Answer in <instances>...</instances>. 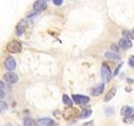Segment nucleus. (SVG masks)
<instances>
[{"label": "nucleus", "mask_w": 134, "mask_h": 126, "mask_svg": "<svg viewBox=\"0 0 134 126\" xmlns=\"http://www.w3.org/2000/svg\"><path fill=\"white\" fill-rule=\"evenodd\" d=\"M79 113L80 112L78 108L70 107L64 109V111L62 113V116L65 120H71L75 119V117H77Z\"/></svg>", "instance_id": "obj_1"}, {"label": "nucleus", "mask_w": 134, "mask_h": 126, "mask_svg": "<svg viewBox=\"0 0 134 126\" xmlns=\"http://www.w3.org/2000/svg\"><path fill=\"white\" fill-rule=\"evenodd\" d=\"M7 50L10 53H19L22 51V45L19 41H10L7 45Z\"/></svg>", "instance_id": "obj_2"}, {"label": "nucleus", "mask_w": 134, "mask_h": 126, "mask_svg": "<svg viewBox=\"0 0 134 126\" xmlns=\"http://www.w3.org/2000/svg\"><path fill=\"white\" fill-rule=\"evenodd\" d=\"M3 79H4V81H6L8 83L14 84V83L18 82L19 77L14 72H13V71H9V72H7V73H5L3 75Z\"/></svg>", "instance_id": "obj_3"}, {"label": "nucleus", "mask_w": 134, "mask_h": 126, "mask_svg": "<svg viewBox=\"0 0 134 126\" xmlns=\"http://www.w3.org/2000/svg\"><path fill=\"white\" fill-rule=\"evenodd\" d=\"M102 77L106 82H110L111 78V71L109 66L106 64H103L102 66Z\"/></svg>", "instance_id": "obj_4"}, {"label": "nucleus", "mask_w": 134, "mask_h": 126, "mask_svg": "<svg viewBox=\"0 0 134 126\" xmlns=\"http://www.w3.org/2000/svg\"><path fill=\"white\" fill-rule=\"evenodd\" d=\"M4 67L8 70V71H14L16 68V61L15 59L12 56H8L5 59L4 61Z\"/></svg>", "instance_id": "obj_5"}, {"label": "nucleus", "mask_w": 134, "mask_h": 126, "mask_svg": "<svg viewBox=\"0 0 134 126\" xmlns=\"http://www.w3.org/2000/svg\"><path fill=\"white\" fill-rule=\"evenodd\" d=\"M73 101L76 104H85L90 101V98L87 96L79 95V94H73L72 95Z\"/></svg>", "instance_id": "obj_6"}, {"label": "nucleus", "mask_w": 134, "mask_h": 126, "mask_svg": "<svg viewBox=\"0 0 134 126\" xmlns=\"http://www.w3.org/2000/svg\"><path fill=\"white\" fill-rule=\"evenodd\" d=\"M33 8L36 12H42L47 8V3L44 0H37L34 3Z\"/></svg>", "instance_id": "obj_7"}, {"label": "nucleus", "mask_w": 134, "mask_h": 126, "mask_svg": "<svg viewBox=\"0 0 134 126\" xmlns=\"http://www.w3.org/2000/svg\"><path fill=\"white\" fill-rule=\"evenodd\" d=\"M118 45H119V47L122 50H129L132 47V43L129 39H127V38H121V39L119 40Z\"/></svg>", "instance_id": "obj_8"}, {"label": "nucleus", "mask_w": 134, "mask_h": 126, "mask_svg": "<svg viewBox=\"0 0 134 126\" xmlns=\"http://www.w3.org/2000/svg\"><path fill=\"white\" fill-rule=\"evenodd\" d=\"M104 88H105V84L103 82L100 83L91 91V94L92 96H99L103 92Z\"/></svg>", "instance_id": "obj_9"}, {"label": "nucleus", "mask_w": 134, "mask_h": 126, "mask_svg": "<svg viewBox=\"0 0 134 126\" xmlns=\"http://www.w3.org/2000/svg\"><path fill=\"white\" fill-rule=\"evenodd\" d=\"M28 26V23L27 20L25 19H22L20 22L17 24V35H21L23 34V32L24 31V29H26V27Z\"/></svg>", "instance_id": "obj_10"}, {"label": "nucleus", "mask_w": 134, "mask_h": 126, "mask_svg": "<svg viewBox=\"0 0 134 126\" xmlns=\"http://www.w3.org/2000/svg\"><path fill=\"white\" fill-rule=\"evenodd\" d=\"M116 93V87H112L111 89H110L107 93L105 96V102H109V101H111L113 98L115 97Z\"/></svg>", "instance_id": "obj_11"}, {"label": "nucleus", "mask_w": 134, "mask_h": 126, "mask_svg": "<svg viewBox=\"0 0 134 126\" xmlns=\"http://www.w3.org/2000/svg\"><path fill=\"white\" fill-rule=\"evenodd\" d=\"M133 112H134V109L130 106H124L121 109V114L126 117L131 115Z\"/></svg>", "instance_id": "obj_12"}, {"label": "nucleus", "mask_w": 134, "mask_h": 126, "mask_svg": "<svg viewBox=\"0 0 134 126\" xmlns=\"http://www.w3.org/2000/svg\"><path fill=\"white\" fill-rule=\"evenodd\" d=\"M105 57L109 59V60H113V61H119L121 60V56L118 54L113 53V52H107L105 54Z\"/></svg>", "instance_id": "obj_13"}, {"label": "nucleus", "mask_w": 134, "mask_h": 126, "mask_svg": "<svg viewBox=\"0 0 134 126\" xmlns=\"http://www.w3.org/2000/svg\"><path fill=\"white\" fill-rule=\"evenodd\" d=\"M92 113V110L91 109H84V110L81 113H79V117L81 118V119H86V118H89Z\"/></svg>", "instance_id": "obj_14"}, {"label": "nucleus", "mask_w": 134, "mask_h": 126, "mask_svg": "<svg viewBox=\"0 0 134 126\" xmlns=\"http://www.w3.org/2000/svg\"><path fill=\"white\" fill-rule=\"evenodd\" d=\"M24 126H35V121L31 118H25L24 119Z\"/></svg>", "instance_id": "obj_15"}, {"label": "nucleus", "mask_w": 134, "mask_h": 126, "mask_svg": "<svg viewBox=\"0 0 134 126\" xmlns=\"http://www.w3.org/2000/svg\"><path fill=\"white\" fill-rule=\"evenodd\" d=\"M62 100H63L64 104L67 105V106H72V101H71V99L67 95H65V94L63 95Z\"/></svg>", "instance_id": "obj_16"}, {"label": "nucleus", "mask_w": 134, "mask_h": 126, "mask_svg": "<svg viewBox=\"0 0 134 126\" xmlns=\"http://www.w3.org/2000/svg\"><path fill=\"white\" fill-rule=\"evenodd\" d=\"M52 121H53V119H49V118H44V119H40V123L41 124L44 125V126H49V124L51 123Z\"/></svg>", "instance_id": "obj_17"}, {"label": "nucleus", "mask_w": 134, "mask_h": 126, "mask_svg": "<svg viewBox=\"0 0 134 126\" xmlns=\"http://www.w3.org/2000/svg\"><path fill=\"white\" fill-rule=\"evenodd\" d=\"M123 121H124V123H126V124H130V123H132V122L134 121V113L131 115H129V116H127V117H126V118H124V119H123Z\"/></svg>", "instance_id": "obj_18"}, {"label": "nucleus", "mask_w": 134, "mask_h": 126, "mask_svg": "<svg viewBox=\"0 0 134 126\" xmlns=\"http://www.w3.org/2000/svg\"><path fill=\"white\" fill-rule=\"evenodd\" d=\"M122 35L124 38H127V39H132V32L129 30H123L122 31Z\"/></svg>", "instance_id": "obj_19"}, {"label": "nucleus", "mask_w": 134, "mask_h": 126, "mask_svg": "<svg viewBox=\"0 0 134 126\" xmlns=\"http://www.w3.org/2000/svg\"><path fill=\"white\" fill-rule=\"evenodd\" d=\"M8 108V105L6 103H4L3 101H0V112H3L6 110Z\"/></svg>", "instance_id": "obj_20"}, {"label": "nucleus", "mask_w": 134, "mask_h": 126, "mask_svg": "<svg viewBox=\"0 0 134 126\" xmlns=\"http://www.w3.org/2000/svg\"><path fill=\"white\" fill-rule=\"evenodd\" d=\"M122 65H123V62H121V64H119L118 66H117L116 69L115 70L114 73H113V76H114V77H116V76L119 74V71H120V69L121 68V66H122Z\"/></svg>", "instance_id": "obj_21"}, {"label": "nucleus", "mask_w": 134, "mask_h": 126, "mask_svg": "<svg viewBox=\"0 0 134 126\" xmlns=\"http://www.w3.org/2000/svg\"><path fill=\"white\" fill-rule=\"evenodd\" d=\"M128 64L130 66L134 67V56H131L129 57V60H128Z\"/></svg>", "instance_id": "obj_22"}, {"label": "nucleus", "mask_w": 134, "mask_h": 126, "mask_svg": "<svg viewBox=\"0 0 134 126\" xmlns=\"http://www.w3.org/2000/svg\"><path fill=\"white\" fill-rule=\"evenodd\" d=\"M53 3H54V5L60 6V5H61V4L63 3V0H53Z\"/></svg>", "instance_id": "obj_23"}, {"label": "nucleus", "mask_w": 134, "mask_h": 126, "mask_svg": "<svg viewBox=\"0 0 134 126\" xmlns=\"http://www.w3.org/2000/svg\"><path fill=\"white\" fill-rule=\"evenodd\" d=\"M54 116L56 118V119H60V111L55 110L54 112Z\"/></svg>", "instance_id": "obj_24"}, {"label": "nucleus", "mask_w": 134, "mask_h": 126, "mask_svg": "<svg viewBox=\"0 0 134 126\" xmlns=\"http://www.w3.org/2000/svg\"><path fill=\"white\" fill-rule=\"evenodd\" d=\"M4 96H5V93L0 89V99H2V98H4Z\"/></svg>", "instance_id": "obj_25"}, {"label": "nucleus", "mask_w": 134, "mask_h": 126, "mask_svg": "<svg viewBox=\"0 0 134 126\" xmlns=\"http://www.w3.org/2000/svg\"><path fill=\"white\" fill-rule=\"evenodd\" d=\"M49 126H60V125H59V124L56 123V122H54V121L53 120V121L51 122V123L49 124Z\"/></svg>", "instance_id": "obj_26"}, {"label": "nucleus", "mask_w": 134, "mask_h": 126, "mask_svg": "<svg viewBox=\"0 0 134 126\" xmlns=\"http://www.w3.org/2000/svg\"><path fill=\"white\" fill-rule=\"evenodd\" d=\"M127 82L130 83V84H132V83H133V80H132V78H127Z\"/></svg>", "instance_id": "obj_27"}, {"label": "nucleus", "mask_w": 134, "mask_h": 126, "mask_svg": "<svg viewBox=\"0 0 134 126\" xmlns=\"http://www.w3.org/2000/svg\"><path fill=\"white\" fill-rule=\"evenodd\" d=\"M3 87H4V83L2 81H0V89H2Z\"/></svg>", "instance_id": "obj_28"}, {"label": "nucleus", "mask_w": 134, "mask_h": 126, "mask_svg": "<svg viewBox=\"0 0 134 126\" xmlns=\"http://www.w3.org/2000/svg\"><path fill=\"white\" fill-rule=\"evenodd\" d=\"M45 1H49V0H45Z\"/></svg>", "instance_id": "obj_29"}]
</instances>
